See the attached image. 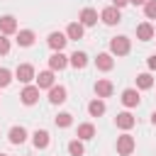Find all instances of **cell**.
I'll return each instance as SVG.
<instances>
[{
    "mask_svg": "<svg viewBox=\"0 0 156 156\" xmlns=\"http://www.w3.org/2000/svg\"><path fill=\"white\" fill-rule=\"evenodd\" d=\"M129 49H132V41H129L127 37H112V39H110V54H115V56H127Z\"/></svg>",
    "mask_w": 156,
    "mask_h": 156,
    "instance_id": "1",
    "label": "cell"
},
{
    "mask_svg": "<svg viewBox=\"0 0 156 156\" xmlns=\"http://www.w3.org/2000/svg\"><path fill=\"white\" fill-rule=\"evenodd\" d=\"M15 78H17L20 83H27V85H29V83L37 78V76H34V66H32V63H20L17 71H15Z\"/></svg>",
    "mask_w": 156,
    "mask_h": 156,
    "instance_id": "2",
    "label": "cell"
},
{
    "mask_svg": "<svg viewBox=\"0 0 156 156\" xmlns=\"http://www.w3.org/2000/svg\"><path fill=\"white\" fill-rule=\"evenodd\" d=\"M134 146H136V141H134L132 134H122V136H117V154L129 156V154L134 151Z\"/></svg>",
    "mask_w": 156,
    "mask_h": 156,
    "instance_id": "3",
    "label": "cell"
},
{
    "mask_svg": "<svg viewBox=\"0 0 156 156\" xmlns=\"http://www.w3.org/2000/svg\"><path fill=\"white\" fill-rule=\"evenodd\" d=\"M100 20H102L107 27H112V24H117V22L122 20V12H119V7L112 5V7H105V10L100 12Z\"/></svg>",
    "mask_w": 156,
    "mask_h": 156,
    "instance_id": "4",
    "label": "cell"
},
{
    "mask_svg": "<svg viewBox=\"0 0 156 156\" xmlns=\"http://www.w3.org/2000/svg\"><path fill=\"white\" fill-rule=\"evenodd\" d=\"M20 100L24 105H34L39 100V85H24V90L20 93Z\"/></svg>",
    "mask_w": 156,
    "mask_h": 156,
    "instance_id": "5",
    "label": "cell"
},
{
    "mask_svg": "<svg viewBox=\"0 0 156 156\" xmlns=\"http://www.w3.org/2000/svg\"><path fill=\"white\" fill-rule=\"evenodd\" d=\"M15 32H17V20H15L12 15H2V17H0V34L10 37V34H15Z\"/></svg>",
    "mask_w": 156,
    "mask_h": 156,
    "instance_id": "6",
    "label": "cell"
},
{
    "mask_svg": "<svg viewBox=\"0 0 156 156\" xmlns=\"http://www.w3.org/2000/svg\"><path fill=\"white\" fill-rule=\"evenodd\" d=\"M78 22H80L83 27H93V24L98 22V10H93V7H83L80 15H78Z\"/></svg>",
    "mask_w": 156,
    "mask_h": 156,
    "instance_id": "7",
    "label": "cell"
},
{
    "mask_svg": "<svg viewBox=\"0 0 156 156\" xmlns=\"http://www.w3.org/2000/svg\"><path fill=\"white\" fill-rule=\"evenodd\" d=\"M66 88L63 85H51L49 88V102L51 105H61V102H66Z\"/></svg>",
    "mask_w": 156,
    "mask_h": 156,
    "instance_id": "8",
    "label": "cell"
},
{
    "mask_svg": "<svg viewBox=\"0 0 156 156\" xmlns=\"http://www.w3.org/2000/svg\"><path fill=\"white\" fill-rule=\"evenodd\" d=\"M139 90L136 88H127V90H122V105L124 107H136L139 105Z\"/></svg>",
    "mask_w": 156,
    "mask_h": 156,
    "instance_id": "9",
    "label": "cell"
},
{
    "mask_svg": "<svg viewBox=\"0 0 156 156\" xmlns=\"http://www.w3.org/2000/svg\"><path fill=\"white\" fill-rule=\"evenodd\" d=\"M49 66H51V71H63L68 66V56H63L61 51H54L49 56Z\"/></svg>",
    "mask_w": 156,
    "mask_h": 156,
    "instance_id": "10",
    "label": "cell"
},
{
    "mask_svg": "<svg viewBox=\"0 0 156 156\" xmlns=\"http://www.w3.org/2000/svg\"><path fill=\"white\" fill-rule=\"evenodd\" d=\"M46 41H49V46H51L54 51H61V49L66 46V41H68V37H66V34H61V32H51Z\"/></svg>",
    "mask_w": 156,
    "mask_h": 156,
    "instance_id": "11",
    "label": "cell"
},
{
    "mask_svg": "<svg viewBox=\"0 0 156 156\" xmlns=\"http://www.w3.org/2000/svg\"><path fill=\"white\" fill-rule=\"evenodd\" d=\"M112 90H115V85H112V80H107V78H100V80L95 83V93H98V98H110Z\"/></svg>",
    "mask_w": 156,
    "mask_h": 156,
    "instance_id": "12",
    "label": "cell"
},
{
    "mask_svg": "<svg viewBox=\"0 0 156 156\" xmlns=\"http://www.w3.org/2000/svg\"><path fill=\"white\" fill-rule=\"evenodd\" d=\"M115 124H117L119 129H124V132H127V129H132V127L136 124V119H134L129 112H119V115L115 117Z\"/></svg>",
    "mask_w": 156,
    "mask_h": 156,
    "instance_id": "13",
    "label": "cell"
},
{
    "mask_svg": "<svg viewBox=\"0 0 156 156\" xmlns=\"http://www.w3.org/2000/svg\"><path fill=\"white\" fill-rule=\"evenodd\" d=\"M49 141H51V139H49V132H46V129H37V132L32 134V144H34L37 149H46Z\"/></svg>",
    "mask_w": 156,
    "mask_h": 156,
    "instance_id": "14",
    "label": "cell"
},
{
    "mask_svg": "<svg viewBox=\"0 0 156 156\" xmlns=\"http://www.w3.org/2000/svg\"><path fill=\"white\" fill-rule=\"evenodd\" d=\"M95 66H98V71H112V66H115V58H112V54H98V58H95Z\"/></svg>",
    "mask_w": 156,
    "mask_h": 156,
    "instance_id": "15",
    "label": "cell"
},
{
    "mask_svg": "<svg viewBox=\"0 0 156 156\" xmlns=\"http://www.w3.org/2000/svg\"><path fill=\"white\" fill-rule=\"evenodd\" d=\"M68 63H71L73 68H85V66H88V56H85V51H73V54L68 56Z\"/></svg>",
    "mask_w": 156,
    "mask_h": 156,
    "instance_id": "16",
    "label": "cell"
},
{
    "mask_svg": "<svg viewBox=\"0 0 156 156\" xmlns=\"http://www.w3.org/2000/svg\"><path fill=\"white\" fill-rule=\"evenodd\" d=\"M83 29H85V27H83L80 22H71V24L66 27V37L78 41V39H83Z\"/></svg>",
    "mask_w": 156,
    "mask_h": 156,
    "instance_id": "17",
    "label": "cell"
},
{
    "mask_svg": "<svg viewBox=\"0 0 156 156\" xmlns=\"http://www.w3.org/2000/svg\"><path fill=\"white\" fill-rule=\"evenodd\" d=\"M136 39H141V41L154 39V27H151L149 22H141V24L136 27Z\"/></svg>",
    "mask_w": 156,
    "mask_h": 156,
    "instance_id": "18",
    "label": "cell"
},
{
    "mask_svg": "<svg viewBox=\"0 0 156 156\" xmlns=\"http://www.w3.org/2000/svg\"><path fill=\"white\" fill-rule=\"evenodd\" d=\"M7 136H10V144H24V139H27V129H24V127H12Z\"/></svg>",
    "mask_w": 156,
    "mask_h": 156,
    "instance_id": "19",
    "label": "cell"
},
{
    "mask_svg": "<svg viewBox=\"0 0 156 156\" xmlns=\"http://www.w3.org/2000/svg\"><path fill=\"white\" fill-rule=\"evenodd\" d=\"M17 44L20 46H32L34 44V32L32 29H20L17 32Z\"/></svg>",
    "mask_w": 156,
    "mask_h": 156,
    "instance_id": "20",
    "label": "cell"
},
{
    "mask_svg": "<svg viewBox=\"0 0 156 156\" xmlns=\"http://www.w3.org/2000/svg\"><path fill=\"white\" fill-rule=\"evenodd\" d=\"M37 85H39V90L41 88H51L54 85V71H41L37 76Z\"/></svg>",
    "mask_w": 156,
    "mask_h": 156,
    "instance_id": "21",
    "label": "cell"
},
{
    "mask_svg": "<svg viewBox=\"0 0 156 156\" xmlns=\"http://www.w3.org/2000/svg\"><path fill=\"white\" fill-rule=\"evenodd\" d=\"M88 112H90V117H100V115H105V102H102L100 98L90 100V102H88Z\"/></svg>",
    "mask_w": 156,
    "mask_h": 156,
    "instance_id": "22",
    "label": "cell"
},
{
    "mask_svg": "<svg viewBox=\"0 0 156 156\" xmlns=\"http://www.w3.org/2000/svg\"><path fill=\"white\" fill-rule=\"evenodd\" d=\"M93 136H95V127H93L90 122H85V124H78V139L88 141V139H93Z\"/></svg>",
    "mask_w": 156,
    "mask_h": 156,
    "instance_id": "23",
    "label": "cell"
},
{
    "mask_svg": "<svg viewBox=\"0 0 156 156\" xmlns=\"http://www.w3.org/2000/svg\"><path fill=\"white\" fill-rule=\"evenodd\" d=\"M151 85H154L151 73H139V76H136V88H139V90H149Z\"/></svg>",
    "mask_w": 156,
    "mask_h": 156,
    "instance_id": "24",
    "label": "cell"
},
{
    "mask_svg": "<svg viewBox=\"0 0 156 156\" xmlns=\"http://www.w3.org/2000/svg\"><path fill=\"white\" fill-rule=\"evenodd\" d=\"M71 124H73V115H71V112H58V115H56V127L66 129V127H71Z\"/></svg>",
    "mask_w": 156,
    "mask_h": 156,
    "instance_id": "25",
    "label": "cell"
},
{
    "mask_svg": "<svg viewBox=\"0 0 156 156\" xmlns=\"http://www.w3.org/2000/svg\"><path fill=\"white\" fill-rule=\"evenodd\" d=\"M83 139H73V141H68V154L71 156H83Z\"/></svg>",
    "mask_w": 156,
    "mask_h": 156,
    "instance_id": "26",
    "label": "cell"
},
{
    "mask_svg": "<svg viewBox=\"0 0 156 156\" xmlns=\"http://www.w3.org/2000/svg\"><path fill=\"white\" fill-rule=\"evenodd\" d=\"M144 15H146L149 20H156V0H146V5H144Z\"/></svg>",
    "mask_w": 156,
    "mask_h": 156,
    "instance_id": "27",
    "label": "cell"
},
{
    "mask_svg": "<svg viewBox=\"0 0 156 156\" xmlns=\"http://www.w3.org/2000/svg\"><path fill=\"white\" fill-rule=\"evenodd\" d=\"M12 83V73L7 68H0V88H7Z\"/></svg>",
    "mask_w": 156,
    "mask_h": 156,
    "instance_id": "28",
    "label": "cell"
},
{
    "mask_svg": "<svg viewBox=\"0 0 156 156\" xmlns=\"http://www.w3.org/2000/svg\"><path fill=\"white\" fill-rule=\"evenodd\" d=\"M7 51H10V39L5 34H0V56H5Z\"/></svg>",
    "mask_w": 156,
    "mask_h": 156,
    "instance_id": "29",
    "label": "cell"
},
{
    "mask_svg": "<svg viewBox=\"0 0 156 156\" xmlns=\"http://www.w3.org/2000/svg\"><path fill=\"white\" fill-rule=\"evenodd\" d=\"M146 63H149V68H151V71H156V54H154V56H149V61H146Z\"/></svg>",
    "mask_w": 156,
    "mask_h": 156,
    "instance_id": "30",
    "label": "cell"
},
{
    "mask_svg": "<svg viewBox=\"0 0 156 156\" xmlns=\"http://www.w3.org/2000/svg\"><path fill=\"white\" fill-rule=\"evenodd\" d=\"M127 2H129V0H112V5H115V7H124Z\"/></svg>",
    "mask_w": 156,
    "mask_h": 156,
    "instance_id": "31",
    "label": "cell"
},
{
    "mask_svg": "<svg viewBox=\"0 0 156 156\" xmlns=\"http://www.w3.org/2000/svg\"><path fill=\"white\" fill-rule=\"evenodd\" d=\"M132 5H146V0H129Z\"/></svg>",
    "mask_w": 156,
    "mask_h": 156,
    "instance_id": "32",
    "label": "cell"
},
{
    "mask_svg": "<svg viewBox=\"0 0 156 156\" xmlns=\"http://www.w3.org/2000/svg\"><path fill=\"white\" fill-rule=\"evenodd\" d=\"M151 122H154V124H156V112H154V115H151Z\"/></svg>",
    "mask_w": 156,
    "mask_h": 156,
    "instance_id": "33",
    "label": "cell"
},
{
    "mask_svg": "<svg viewBox=\"0 0 156 156\" xmlns=\"http://www.w3.org/2000/svg\"><path fill=\"white\" fill-rule=\"evenodd\" d=\"M0 156H5V154H0Z\"/></svg>",
    "mask_w": 156,
    "mask_h": 156,
    "instance_id": "34",
    "label": "cell"
}]
</instances>
